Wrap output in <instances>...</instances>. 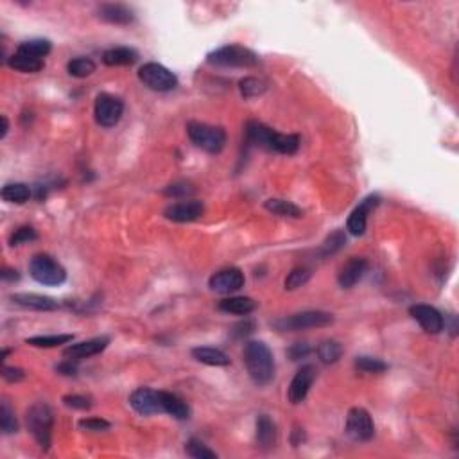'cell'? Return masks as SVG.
<instances>
[{
    "instance_id": "1",
    "label": "cell",
    "mask_w": 459,
    "mask_h": 459,
    "mask_svg": "<svg viewBox=\"0 0 459 459\" xmlns=\"http://www.w3.org/2000/svg\"><path fill=\"white\" fill-rule=\"evenodd\" d=\"M246 142L255 145V148L280 154H294L300 148V137L298 134L279 133L273 128L257 121H251L246 124Z\"/></svg>"
},
{
    "instance_id": "2",
    "label": "cell",
    "mask_w": 459,
    "mask_h": 459,
    "mask_svg": "<svg viewBox=\"0 0 459 459\" xmlns=\"http://www.w3.org/2000/svg\"><path fill=\"white\" fill-rule=\"evenodd\" d=\"M248 375L257 386H268L274 379V357L262 341H248L242 352Z\"/></svg>"
},
{
    "instance_id": "3",
    "label": "cell",
    "mask_w": 459,
    "mask_h": 459,
    "mask_svg": "<svg viewBox=\"0 0 459 459\" xmlns=\"http://www.w3.org/2000/svg\"><path fill=\"white\" fill-rule=\"evenodd\" d=\"M27 427L38 445L43 450H49L52 440V425H54V414L52 409L45 402H36L27 409Z\"/></svg>"
},
{
    "instance_id": "4",
    "label": "cell",
    "mask_w": 459,
    "mask_h": 459,
    "mask_svg": "<svg viewBox=\"0 0 459 459\" xmlns=\"http://www.w3.org/2000/svg\"><path fill=\"white\" fill-rule=\"evenodd\" d=\"M189 139L196 148L203 149L210 154H219L226 145V131L219 126L203 124V122H189L187 124Z\"/></svg>"
},
{
    "instance_id": "5",
    "label": "cell",
    "mask_w": 459,
    "mask_h": 459,
    "mask_svg": "<svg viewBox=\"0 0 459 459\" xmlns=\"http://www.w3.org/2000/svg\"><path fill=\"white\" fill-rule=\"evenodd\" d=\"M210 65L233 67V69H251L259 65V56L242 45H224L212 51L207 56Z\"/></svg>"
},
{
    "instance_id": "6",
    "label": "cell",
    "mask_w": 459,
    "mask_h": 459,
    "mask_svg": "<svg viewBox=\"0 0 459 459\" xmlns=\"http://www.w3.org/2000/svg\"><path fill=\"white\" fill-rule=\"evenodd\" d=\"M334 323V316L325 311H303L292 316H285L282 320H276L273 327L280 332H298V330L323 329Z\"/></svg>"
},
{
    "instance_id": "7",
    "label": "cell",
    "mask_w": 459,
    "mask_h": 459,
    "mask_svg": "<svg viewBox=\"0 0 459 459\" xmlns=\"http://www.w3.org/2000/svg\"><path fill=\"white\" fill-rule=\"evenodd\" d=\"M29 273L38 283L47 285V287H58L67 280L65 268L56 259H52L51 255H45V253L34 255L31 259Z\"/></svg>"
},
{
    "instance_id": "8",
    "label": "cell",
    "mask_w": 459,
    "mask_h": 459,
    "mask_svg": "<svg viewBox=\"0 0 459 459\" xmlns=\"http://www.w3.org/2000/svg\"><path fill=\"white\" fill-rule=\"evenodd\" d=\"M139 79L140 83L148 86L153 92H171L178 86V78L172 74L167 67L149 61L145 65L139 69Z\"/></svg>"
},
{
    "instance_id": "9",
    "label": "cell",
    "mask_w": 459,
    "mask_h": 459,
    "mask_svg": "<svg viewBox=\"0 0 459 459\" xmlns=\"http://www.w3.org/2000/svg\"><path fill=\"white\" fill-rule=\"evenodd\" d=\"M93 115L101 128H113L124 115V102L112 93H99L93 104Z\"/></svg>"
},
{
    "instance_id": "10",
    "label": "cell",
    "mask_w": 459,
    "mask_h": 459,
    "mask_svg": "<svg viewBox=\"0 0 459 459\" xmlns=\"http://www.w3.org/2000/svg\"><path fill=\"white\" fill-rule=\"evenodd\" d=\"M344 431L353 441H370L375 436V423L366 409L352 408L348 411Z\"/></svg>"
},
{
    "instance_id": "11",
    "label": "cell",
    "mask_w": 459,
    "mask_h": 459,
    "mask_svg": "<svg viewBox=\"0 0 459 459\" xmlns=\"http://www.w3.org/2000/svg\"><path fill=\"white\" fill-rule=\"evenodd\" d=\"M244 273L239 268L221 269L215 274H212L209 280V287L217 294H230L244 287Z\"/></svg>"
},
{
    "instance_id": "12",
    "label": "cell",
    "mask_w": 459,
    "mask_h": 459,
    "mask_svg": "<svg viewBox=\"0 0 459 459\" xmlns=\"http://www.w3.org/2000/svg\"><path fill=\"white\" fill-rule=\"evenodd\" d=\"M316 373L318 371H316V368L312 364H305V366H302L296 371V375L292 377L291 386H289L287 391L289 402L298 405V403H302L307 399V395H309V391H311L312 384L316 381Z\"/></svg>"
},
{
    "instance_id": "13",
    "label": "cell",
    "mask_w": 459,
    "mask_h": 459,
    "mask_svg": "<svg viewBox=\"0 0 459 459\" xmlns=\"http://www.w3.org/2000/svg\"><path fill=\"white\" fill-rule=\"evenodd\" d=\"M130 405L137 413L142 414V416L163 413L160 391H154L151 388H139V390H134L130 397Z\"/></svg>"
},
{
    "instance_id": "14",
    "label": "cell",
    "mask_w": 459,
    "mask_h": 459,
    "mask_svg": "<svg viewBox=\"0 0 459 459\" xmlns=\"http://www.w3.org/2000/svg\"><path fill=\"white\" fill-rule=\"evenodd\" d=\"M409 314L413 316V320L420 323L425 332L429 334H440L441 330L445 329V320L438 309L425 303H416V305L409 307Z\"/></svg>"
},
{
    "instance_id": "15",
    "label": "cell",
    "mask_w": 459,
    "mask_h": 459,
    "mask_svg": "<svg viewBox=\"0 0 459 459\" xmlns=\"http://www.w3.org/2000/svg\"><path fill=\"white\" fill-rule=\"evenodd\" d=\"M203 213L204 204L198 200L178 201V203L169 204L167 209L163 210L165 219L174 221V223H192V221H198Z\"/></svg>"
},
{
    "instance_id": "16",
    "label": "cell",
    "mask_w": 459,
    "mask_h": 459,
    "mask_svg": "<svg viewBox=\"0 0 459 459\" xmlns=\"http://www.w3.org/2000/svg\"><path fill=\"white\" fill-rule=\"evenodd\" d=\"M379 203H381V198H379L377 194H371V196H368V198H364V200H362L361 203H359L357 207L352 210L350 217H348V223H346L348 232L355 237L362 235V233L366 232L368 213L373 212V210L379 207Z\"/></svg>"
},
{
    "instance_id": "17",
    "label": "cell",
    "mask_w": 459,
    "mask_h": 459,
    "mask_svg": "<svg viewBox=\"0 0 459 459\" xmlns=\"http://www.w3.org/2000/svg\"><path fill=\"white\" fill-rule=\"evenodd\" d=\"M110 344V339L108 338H93L89 341H81V343L70 344L63 350V355L67 359H74V361H81V359H89L93 355H99L101 352L106 350V346Z\"/></svg>"
},
{
    "instance_id": "18",
    "label": "cell",
    "mask_w": 459,
    "mask_h": 459,
    "mask_svg": "<svg viewBox=\"0 0 459 459\" xmlns=\"http://www.w3.org/2000/svg\"><path fill=\"white\" fill-rule=\"evenodd\" d=\"M11 302L23 309H31L38 312H51L60 309V303L54 298L42 296V294H34V292H16L11 296Z\"/></svg>"
},
{
    "instance_id": "19",
    "label": "cell",
    "mask_w": 459,
    "mask_h": 459,
    "mask_svg": "<svg viewBox=\"0 0 459 459\" xmlns=\"http://www.w3.org/2000/svg\"><path fill=\"white\" fill-rule=\"evenodd\" d=\"M368 271V260L362 257H352L341 268L338 274V282L343 289H352Z\"/></svg>"
},
{
    "instance_id": "20",
    "label": "cell",
    "mask_w": 459,
    "mask_h": 459,
    "mask_svg": "<svg viewBox=\"0 0 459 459\" xmlns=\"http://www.w3.org/2000/svg\"><path fill=\"white\" fill-rule=\"evenodd\" d=\"M97 16L113 25H130L134 22L133 11L124 4H102L97 10Z\"/></svg>"
},
{
    "instance_id": "21",
    "label": "cell",
    "mask_w": 459,
    "mask_h": 459,
    "mask_svg": "<svg viewBox=\"0 0 459 459\" xmlns=\"http://www.w3.org/2000/svg\"><path fill=\"white\" fill-rule=\"evenodd\" d=\"M255 429L257 447L260 450H271L276 445V425H274L273 420L268 414H260L257 418Z\"/></svg>"
},
{
    "instance_id": "22",
    "label": "cell",
    "mask_w": 459,
    "mask_h": 459,
    "mask_svg": "<svg viewBox=\"0 0 459 459\" xmlns=\"http://www.w3.org/2000/svg\"><path fill=\"white\" fill-rule=\"evenodd\" d=\"M139 60V52L130 47H113L102 54V63L106 67H131Z\"/></svg>"
},
{
    "instance_id": "23",
    "label": "cell",
    "mask_w": 459,
    "mask_h": 459,
    "mask_svg": "<svg viewBox=\"0 0 459 459\" xmlns=\"http://www.w3.org/2000/svg\"><path fill=\"white\" fill-rule=\"evenodd\" d=\"M192 357L201 364H207V366H228L230 364V357L226 353L213 346L192 348Z\"/></svg>"
},
{
    "instance_id": "24",
    "label": "cell",
    "mask_w": 459,
    "mask_h": 459,
    "mask_svg": "<svg viewBox=\"0 0 459 459\" xmlns=\"http://www.w3.org/2000/svg\"><path fill=\"white\" fill-rule=\"evenodd\" d=\"M160 400H162L163 413L171 414L172 418H176V420H187V418L191 416V408H189L187 402H183L178 395L169 393V391H160Z\"/></svg>"
},
{
    "instance_id": "25",
    "label": "cell",
    "mask_w": 459,
    "mask_h": 459,
    "mask_svg": "<svg viewBox=\"0 0 459 459\" xmlns=\"http://www.w3.org/2000/svg\"><path fill=\"white\" fill-rule=\"evenodd\" d=\"M257 309V302L250 296H230L223 302H219V311L228 312V314L248 316Z\"/></svg>"
},
{
    "instance_id": "26",
    "label": "cell",
    "mask_w": 459,
    "mask_h": 459,
    "mask_svg": "<svg viewBox=\"0 0 459 459\" xmlns=\"http://www.w3.org/2000/svg\"><path fill=\"white\" fill-rule=\"evenodd\" d=\"M8 65L16 72H22V74H36L43 69V60L27 56L22 52H14L13 56L8 58Z\"/></svg>"
},
{
    "instance_id": "27",
    "label": "cell",
    "mask_w": 459,
    "mask_h": 459,
    "mask_svg": "<svg viewBox=\"0 0 459 459\" xmlns=\"http://www.w3.org/2000/svg\"><path fill=\"white\" fill-rule=\"evenodd\" d=\"M266 210L271 213H274V215H280V217H302L303 215V210L300 209V207H296L294 203H291V201H285V200H279V198H273V200H268L264 203Z\"/></svg>"
},
{
    "instance_id": "28",
    "label": "cell",
    "mask_w": 459,
    "mask_h": 459,
    "mask_svg": "<svg viewBox=\"0 0 459 459\" xmlns=\"http://www.w3.org/2000/svg\"><path fill=\"white\" fill-rule=\"evenodd\" d=\"M31 198V189L25 183H5L2 187V200L11 204L27 203Z\"/></svg>"
},
{
    "instance_id": "29",
    "label": "cell",
    "mask_w": 459,
    "mask_h": 459,
    "mask_svg": "<svg viewBox=\"0 0 459 459\" xmlns=\"http://www.w3.org/2000/svg\"><path fill=\"white\" fill-rule=\"evenodd\" d=\"M316 353H318V357H320L321 362L334 364L343 355V346L338 341H334V339H327V341L320 343V346L316 348Z\"/></svg>"
},
{
    "instance_id": "30",
    "label": "cell",
    "mask_w": 459,
    "mask_h": 459,
    "mask_svg": "<svg viewBox=\"0 0 459 459\" xmlns=\"http://www.w3.org/2000/svg\"><path fill=\"white\" fill-rule=\"evenodd\" d=\"M52 45L49 40H43V38H36V40H27V42H22L16 49V52H22V54H27V56L33 58H45L49 52H51Z\"/></svg>"
},
{
    "instance_id": "31",
    "label": "cell",
    "mask_w": 459,
    "mask_h": 459,
    "mask_svg": "<svg viewBox=\"0 0 459 459\" xmlns=\"http://www.w3.org/2000/svg\"><path fill=\"white\" fill-rule=\"evenodd\" d=\"M74 341L72 334H54V336H34L25 339V343L33 344L36 348H56L61 344H69Z\"/></svg>"
},
{
    "instance_id": "32",
    "label": "cell",
    "mask_w": 459,
    "mask_h": 459,
    "mask_svg": "<svg viewBox=\"0 0 459 459\" xmlns=\"http://www.w3.org/2000/svg\"><path fill=\"white\" fill-rule=\"evenodd\" d=\"M95 63H93V60H90V58H75V60L69 61V65H67V70H69V74L72 75V78H89V75H92L93 72H95Z\"/></svg>"
},
{
    "instance_id": "33",
    "label": "cell",
    "mask_w": 459,
    "mask_h": 459,
    "mask_svg": "<svg viewBox=\"0 0 459 459\" xmlns=\"http://www.w3.org/2000/svg\"><path fill=\"white\" fill-rule=\"evenodd\" d=\"M239 89H241L242 97L251 99V97H259L262 93L268 90V84L266 81L259 78H244L241 79V83H239Z\"/></svg>"
},
{
    "instance_id": "34",
    "label": "cell",
    "mask_w": 459,
    "mask_h": 459,
    "mask_svg": "<svg viewBox=\"0 0 459 459\" xmlns=\"http://www.w3.org/2000/svg\"><path fill=\"white\" fill-rule=\"evenodd\" d=\"M355 370L362 371V373H382L388 370V364L384 361L377 357H370V355H361L353 362Z\"/></svg>"
},
{
    "instance_id": "35",
    "label": "cell",
    "mask_w": 459,
    "mask_h": 459,
    "mask_svg": "<svg viewBox=\"0 0 459 459\" xmlns=\"http://www.w3.org/2000/svg\"><path fill=\"white\" fill-rule=\"evenodd\" d=\"M0 427H2L4 434H13L19 431V422H16L14 411L11 409L10 402H5V400L0 405Z\"/></svg>"
},
{
    "instance_id": "36",
    "label": "cell",
    "mask_w": 459,
    "mask_h": 459,
    "mask_svg": "<svg viewBox=\"0 0 459 459\" xmlns=\"http://www.w3.org/2000/svg\"><path fill=\"white\" fill-rule=\"evenodd\" d=\"M185 452L194 459H217V454L200 440H189L185 443Z\"/></svg>"
},
{
    "instance_id": "37",
    "label": "cell",
    "mask_w": 459,
    "mask_h": 459,
    "mask_svg": "<svg viewBox=\"0 0 459 459\" xmlns=\"http://www.w3.org/2000/svg\"><path fill=\"white\" fill-rule=\"evenodd\" d=\"M344 244H346V235H344V232L338 230V232L330 233V235L327 237V241L323 242V246H321V253H323V257L334 255V253H338Z\"/></svg>"
},
{
    "instance_id": "38",
    "label": "cell",
    "mask_w": 459,
    "mask_h": 459,
    "mask_svg": "<svg viewBox=\"0 0 459 459\" xmlns=\"http://www.w3.org/2000/svg\"><path fill=\"white\" fill-rule=\"evenodd\" d=\"M311 280V271L307 268H294L285 279V289L287 291H294V289L302 287L307 282Z\"/></svg>"
},
{
    "instance_id": "39",
    "label": "cell",
    "mask_w": 459,
    "mask_h": 459,
    "mask_svg": "<svg viewBox=\"0 0 459 459\" xmlns=\"http://www.w3.org/2000/svg\"><path fill=\"white\" fill-rule=\"evenodd\" d=\"M38 235L34 232V228L31 226H20L19 230H14L13 235L10 237V244L11 246H22L25 242L36 241Z\"/></svg>"
},
{
    "instance_id": "40",
    "label": "cell",
    "mask_w": 459,
    "mask_h": 459,
    "mask_svg": "<svg viewBox=\"0 0 459 459\" xmlns=\"http://www.w3.org/2000/svg\"><path fill=\"white\" fill-rule=\"evenodd\" d=\"M194 192V187L187 181H174L171 185L163 191V194L169 196V198H187Z\"/></svg>"
},
{
    "instance_id": "41",
    "label": "cell",
    "mask_w": 459,
    "mask_h": 459,
    "mask_svg": "<svg viewBox=\"0 0 459 459\" xmlns=\"http://www.w3.org/2000/svg\"><path fill=\"white\" fill-rule=\"evenodd\" d=\"M63 403L70 409H78V411H86L92 408V399L84 397V395H65L63 397Z\"/></svg>"
},
{
    "instance_id": "42",
    "label": "cell",
    "mask_w": 459,
    "mask_h": 459,
    "mask_svg": "<svg viewBox=\"0 0 459 459\" xmlns=\"http://www.w3.org/2000/svg\"><path fill=\"white\" fill-rule=\"evenodd\" d=\"M78 427L79 429H83V431L99 432V431H108L112 425H110V422H106V420H102V418H83V420H79Z\"/></svg>"
},
{
    "instance_id": "43",
    "label": "cell",
    "mask_w": 459,
    "mask_h": 459,
    "mask_svg": "<svg viewBox=\"0 0 459 459\" xmlns=\"http://www.w3.org/2000/svg\"><path fill=\"white\" fill-rule=\"evenodd\" d=\"M309 353H311V346H309L307 343L292 344V346L287 350V355L291 357V361H300V359H305Z\"/></svg>"
},
{
    "instance_id": "44",
    "label": "cell",
    "mask_w": 459,
    "mask_h": 459,
    "mask_svg": "<svg viewBox=\"0 0 459 459\" xmlns=\"http://www.w3.org/2000/svg\"><path fill=\"white\" fill-rule=\"evenodd\" d=\"M2 377L4 381L8 382H20L25 379V371L20 370V368H11V366H2Z\"/></svg>"
},
{
    "instance_id": "45",
    "label": "cell",
    "mask_w": 459,
    "mask_h": 459,
    "mask_svg": "<svg viewBox=\"0 0 459 459\" xmlns=\"http://www.w3.org/2000/svg\"><path fill=\"white\" fill-rule=\"evenodd\" d=\"M56 371L60 375L74 377L78 373V361H74V359H65V361L58 364Z\"/></svg>"
},
{
    "instance_id": "46",
    "label": "cell",
    "mask_w": 459,
    "mask_h": 459,
    "mask_svg": "<svg viewBox=\"0 0 459 459\" xmlns=\"http://www.w3.org/2000/svg\"><path fill=\"white\" fill-rule=\"evenodd\" d=\"M253 330H255V323L253 321H244V323H239L232 332L235 338H244V336L251 334Z\"/></svg>"
},
{
    "instance_id": "47",
    "label": "cell",
    "mask_w": 459,
    "mask_h": 459,
    "mask_svg": "<svg viewBox=\"0 0 459 459\" xmlns=\"http://www.w3.org/2000/svg\"><path fill=\"white\" fill-rule=\"evenodd\" d=\"M0 279L4 280V282H14V280L20 279V274L16 269H8L4 268L2 269V273H0Z\"/></svg>"
},
{
    "instance_id": "48",
    "label": "cell",
    "mask_w": 459,
    "mask_h": 459,
    "mask_svg": "<svg viewBox=\"0 0 459 459\" xmlns=\"http://www.w3.org/2000/svg\"><path fill=\"white\" fill-rule=\"evenodd\" d=\"M8 131H10V122H8V117L2 115V133H0V139H5Z\"/></svg>"
}]
</instances>
